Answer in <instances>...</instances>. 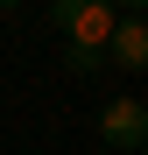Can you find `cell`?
I'll list each match as a JSON object with an SVG mask.
<instances>
[{
  "label": "cell",
  "instance_id": "3957f363",
  "mask_svg": "<svg viewBox=\"0 0 148 155\" xmlns=\"http://www.w3.org/2000/svg\"><path fill=\"white\" fill-rule=\"evenodd\" d=\"M106 57L120 71H148V14H120V28L106 42Z\"/></svg>",
  "mask_w": 148,
  "mask_h": 155
},
{
  "label": "cell",
  "instance_id": "6da1fadb",
  "mask_svg": "<svg viewBox=\"0 0 148 155\" xmlns=\"http://www.w3.org/2000/svg\"><path fill=\"white\" fill-rule=\"evenodd\" d=\"M49 28L64 35V49L106 57V42L120 28V7H113V0H57V7H49Z\"/></svg>",
  "mask_w": 148,
  "mask_h": 155
},
{
  "label": "cell",
  "instance_id": "7a4b0ae2",
  "mask_svg": "<svg viewBox=\"0 0 148 155\" xmlns=\"http://www.w3.org/2000/svg\"><path fill=\"white\" fill-rule=\"evenodd\" d=\"M99 141H106L113 155L148 148V106H141V99H113V106L99 113Z\"/></svg>",
  "mask_w": 148,
  "mask_h": 155
}]
</instances>
